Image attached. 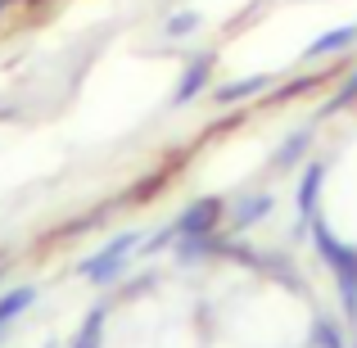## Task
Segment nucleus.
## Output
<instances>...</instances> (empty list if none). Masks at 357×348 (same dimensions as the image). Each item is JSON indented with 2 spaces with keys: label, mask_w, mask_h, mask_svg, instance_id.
<instances>
[{
  "label": "nucleus",
  "mask_w": 357,
  "mask_h": 348,
  "mask_svg": "<svg viewBox=\"0 0 357 348\" xmlns=\"http://www.w3.org/2000/svg\"><path fill=\"white\" fill-rule=\"evenodd\" d=\"M213 68H218V54H213V50L195 54V59L185 63L176 91H172V105H190V100H199L204 91H208V82H213Z\"/></svg>",
  "instance_id": "nucleus-3"
},
{
  "label": "nucleus",
  "mask_w": 357,
  "mask_h": 348,
  "mask_svg": "<svg viewBox=\"0 0 357 348\" xmlns=\"http://www.w3.org/2000/svg\"><path fill=\"white\" fill-rule=\"evenodd\" d=\"M267 213H271V195H249L236 209V227H253V222H262Z\"/></svg>",
  "instance_id": "nucleus-11"
},
{
  "label": "nucleus",
  "mask_w": 357,
  "mask_h": 348,
  "mask_svg": "<svg viewBox=\"0 0 357 348\" xmlns=\"http://www.w3.org/2000/svg\"><path fill=\"white\" fill-rule=\"evenodd\" d=\"M321 186H326V163H307L303 176H298V195H294V199H298V218H303V222H312Z\"/></svg>",
  "instance_id": "nucleus-8"
},
{
  "label": "nucleus",
  "mask_w": 357,
  "mask_h": 348,
  "mask_svg": "<svg viewBox=\"0 0 357 348\" xmlns=\"http://www.w3.org/2000/svg\"><path fill=\"white\" fill-rule=\"evenodd\" d=\"M353 45H357V23H340V27H331V32L312 36V41H307V50H303V59H307V63L335 59V54L353 50Z\"/></svg>",
  "instance_id": "nucleus-4"
},
{
  "label": "nucleus",
  "mask_w": 357,
  "mask_h": 348,
  "mask_svg": "<svg viewBox=\"0 0 357 348\" xmlns=\"http://www.w3.org/2000/svg\"><path fill=\"white\" fill-rule=\"evenodd\" d=\"M312 240H317V253H321V258L331 262L335 280H340L344 308H349V312H357V249H349V244H340L331 231L321 227V222H312Z\"/></svg>",
  "instance_id": "nucleus-1"
},
{
  "label": "nucleus",
  "mask_w": 357,
  "mask_h": 348,
  "mask_svg": "<svg viewBox=\"0 0 357 348\" xmlns=\"http://www.w3.org/2000/svg\"><path fill=\"white\" fill-rule=\"evenodd\" d=\"M262 91H271V73H253V77L227 82V86L213 91V100H218V105H240V100H253V96H262Z\"/></svg>",
  "instance_id": "nucleus-7"
},
{
  "label": "nucleus",
  "mask_w": 357,
  "mask_h": 348,
  "mask_svg": "<svg viewBox=\"0 0 357 348\" xmlns=\"http://www.w3.org/2000/svg\"><path fill=\"white\" fill-rule=\"evenodd\" d=\"M312 140H317V131H312V127L289 131V136L280 140V149L271 154V167H276V172H289V167H298V163L307 158V149H312Z\"/></svg>",
  "instance_id": "nucleus-5"
},
{
  "label": "nucleus",
  "mask_w": 357,
  "mask_h": 348,
  "mask_svg": "<svg viewBox=\"0 0 357 348\" xmlns=\"http://www.w3.org/2000/svg\"><path fill=\"white\" fill-rule=\"evenodd\" d=\"M199 27H204V14H199V9H176V14H167L163 36H167V41H185V36H195Z\"/></svg>",
  "instance_id": "nucleus-9"
},
{
  "label": "nucleus",
  "mask_w": 357,
  "mask_h": 348,
  "mask_svg": "<svg viewBox=\"0 0 357 348\" xmlns=\"http://www.w3.org/2000/svg\"><path fill=\"white\" fill-rule=\"evenodd\" d=\"M349 105H357V68L344 77V86L331 96V105H326V114H340V109H349Z\"/></svg>",
  "instance_id": "nucleus-12"
},
{
  "label": "nucleus",
  "mask_w": 357,
  "mask_h": 348,
  "mask_svg": "<svg viewBox=\"0 0 357 348\" xmlns=\"http://www.w3.org/2000/svg\"><path fill=\"white\" fill-rule=\"evenodd\" d=\"M100 335H105V312H91V321L82 326V335H77L73 348H100Z\"/></svg>",
  "instance_id": "nucleus-13"
},
{
  "label": "nucleus",
  "mask_w": 357,
  "mask_h": 348,
  "mask_svg": "<svg viewBox=\"0 0 357 348\" xmlns=\"http://www.w3.org/2000/svg\"><path fill=\"white\" fill-rule=\"evenodd\" d=\"M218 213H222L218 199H199V204H190V209L172 222V227H176V235H208L213 222H218Z\"/></svg>",
  "instance_id": "nucleus-6"
},
{
  "label": "nucleus",
  "mask_w": 357,
  "mask_h": 348,
  "mask_svg": "<svg viewBox=\"0 0 357 348\" xmlns=\"http://www.w3.org/2000/svg\"><path fill=\"white\" fill-rule=\"evenodd\" d=\"M136 244H140V235H136V231L118 235V240H114V244H105L96 258L82 262V276L96 280V285H109V280H118V271L127 267V258H131V249H136Z\"/></svg>",
  "instance_id": "nucleus-2"
},
{
  "label": "nucleus",
  "mask_w": 357,
  "mask_h": 348,
  "mask_svg": "<svg viewBox=\"0 0 357 348\" xmlns=\"http://www.w3.org/2000/svg\"><path fill=\"white\" fill-rule=\"evenodd\" d=\"M32 298H36V289L32 285H18V289H9L5 298H0V331H5L9 321H14L23 308H32Z\"/></svg>",
  "instance_id": "nucleus-10"
},
{
  "label": "nucleus",
  "mask_w": 357,
  "mask_h": 348,
  "mask_svg": "<svg viewBox=\"0 0 357 348\" xmlns=\"http://www.w3.org/2000/svg\"><path fill=\"white\" fill-rule=\"evenodd\" d=\"M312 340H317V348H344V344H340V331H335L331 321H317Z\"/></svg>",
  "instance_id": "nucleus-14"
}]
</instances>
